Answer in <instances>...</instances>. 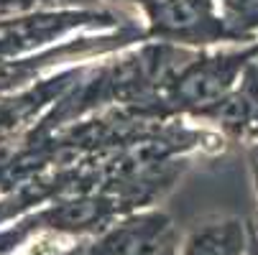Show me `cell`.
Returning a JSON list of instances; mask_svg holds the SVG:
<instances>
[{"mask_svg":"<svg viewBox=\"0 0 258 255\" xmlns=\"http://www.w3.org/2000/svg\"><path fill=\"white\" fill-rule=\"evenodd\" d=\"M255 56H258V44L245 46L240 51L195 59L174 79V100L200 113L210 110L212 105H217L235 90L245 69L255 61Z\"/></svg>","mask_w":258,"mask_h":255,"instance_id":"1","label":"cell"},{"mask_svg":"<svg viewBox=\"0 0 258 255\" xmlns=\"http://www.w3.org/2000/svg\"><path fill=\"white\" fill-rule=\"evenodd\" d=\"M146 8L151 16V33L159 36L212 41L223 33L212 0H156Z\"/></svg>","mask_w":258,"mask_h":255,"instance_id":"2","label":"cell"},{"mask_svg":"<svg viewBox=\"0 0 258 255\" xmlns=\"http://www.w3.org/2000/svg\"><path fill=\"white\" fill-rule=\"evenodd\" d=\"M253 225L240 217L215 214L195 222L179 240V255H248Z\"/></svg>","mask_w":258,"mask_h":255,"instance_id":"3","label":"cell"},{"mask_svg":"<svg viewBox=\"0 0 258 255\" xmlns=\"http://www.w3.org/2000/svg\"><path fill=\"white\" fill-rule=\"evenodd\" d=\"M202 115H210L235 138H250L258 143V61H253L240 84Z\"/></svg>","mask_w":258,"mask_h":255,"instance_id":"4","label":"cell"},{"mask_svg":"<svg viewBox=\"0 0 258 255\" xmlns=\"http://www.w3.org/2000/svg\"><path fill=\"white\" fill-rule=\"evenodd\" d=\"M131 255H179V240L174 237L171 227L166 225L149 240H143Z\"/></svg>","mask_w":258,"mask_h":255,"instance_id":"5","label":"cell"}]
</instances>
